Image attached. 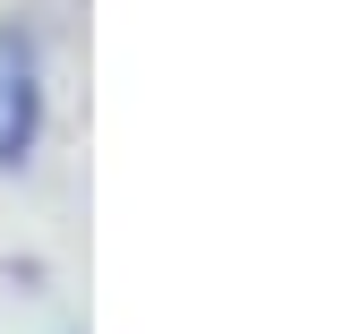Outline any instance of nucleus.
Masks as SVG:
<instances>
[{"label":"nucleus","mask_w":351,"mask_h":334,"mask_svg":"<svg viewBox=\"0 0 351 334\" xmlns=\"http://www.w3.org/2000/svg\"><path fill=\"white\" fill-rule=\"evenodd\" d=\"M43 137V34L26 17L0 26V171H17Z\"/></svg>","instance_id":"f257e3e1"}]
</instances>
